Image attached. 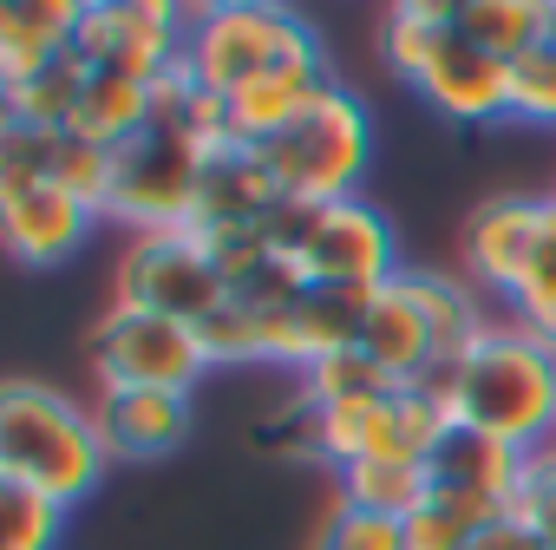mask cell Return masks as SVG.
Returning a JSON list of instances; mask_svg holds the SVG:
<instances>
[{
  "label": "cell",
  "mask_w": 556,
  "mask_h": 550,
  "mask_svg": "<svg viewBox=\"0 0 556 550\" xmlns=\"http://www.w3.org/2000/svg\"><path fill=\"white\" fill-rule=\"evenodd\" d=\"M510 125L556 132V47L549 40L510 60Z\"/></svg>",
  "instance_id": "28"
},
{
  "label": "cell",
  "mask_w": 556,
  "mask_h": 550,
  "mask_svg": "<svg viewBox=\"0 0 556 550\" xmlns=\"http://www.w3.org/2000/svg\"><path fill=\"white\" fill-rule=\"evenodd\" d=\"M79 14L86 0H14V8H0V92L27 86L60 53H73Z\"/></svg>",
  "instance_id": "16"
},
{
  "label": "cell",
  "mask_w": 556,
  "mask_h": 550,
  "mask_svg": "<svg viewBox=\"0 0 556 550\" xmlns=\"http://www.w3.org/2000/svg\"><path fill=\"white\" fill-rule=\"evenodd\" d=\"M426 472H432L439 491H465V498H484V504H504L510 511V491L523 478V452H510L504 439L452 420V433L439 439V452L426 459Z\"/></svg>",
  "instance_id": "17"
},
{
  "label": "cell",
  "mask_w": 556,
  "mask_h": 550,
  "mask_svg": "<svg viewBox=\"0 0 556 550\" xmlns=\"http://www.w3.org/2000/svg\"><path fill=\"white\" fill-rule=\"evenodd\" d=\"M249 446L262 459H275V465H328V452H321V407L295 387L282 407H268L249 426Z\"/></svg>",
  "instance_id": "23"
},
{
  "label": "cell",
  "mask_w": 556,
  "mask_h": 550,
  "mask_svg": "<svg viewBox=\"0 0 556 550\" xmlns=\"http://www.w3.org/2000/svg\"><path fill=\"white\" fill-rule=\"evenodd\" d=\"M112 452L99 439L92 407L66 400L47 380H8L0 387V478L34 485L53 504H86L105 478Z\"/></svg>",
  "instance_id": "2"
},
{
  "label": "cell",
  "mask_w": 556,
  "mask_h": 550,
  "mask_svg": "<svg viewBox=\"0 0 556 550\" xmlns=\"http://www.w3.org/2000/svg\"><path fill=\"white\" fill-rule=\"evenodd\" d=\"M334 498L354 504V511H374V517H413L426 498H432V472L419 459H361V465H341L334 472Z\"/></svg>",
  "instance_id": "18"
},
{
  "label": "cell",
  "mask_w": 556,
  "mask_h": 550,
  "mask_svg": "<svg viewBox=\"0 0 556 550\" xmlns=\"http://www.w3.org/2000/svg\"><path fill=\"white\" fill-rule=\"evenodd\" d=\"M255 151L289 203H341V197H361V184H367L374 112L354 86H334L315 112H302L289 132H275Z\"/></svg>",
  "instance_id": "5"
},
{
  "label": "cell",
  "mask_w": 556,
  "mask_h": 550,
  "mask_svg": "<svg viewBox=\"0 0 556 550\" xmlns=\"http://www.w3.org/2000/svg\"><path fill=\"white\" fill-rule=\"evenodd\" d=\"M302 550H406V524L400 517H374V511H354L341 498H328L321 524L308 530Z\"/></svg>",
  "instance_id": "26"
},
{
  "label": "cell",
  "mask_w": 556,
  "mask_h": 550,
  "mask_svg": "<svg viewBox=\"0 0 556 550\" xmlns=\"http://www.w3.org/2000/svg\"><path fill=\"white\" fill-rule=\"evenodd\" d=\"M471 550H556V543H549V537H536L523 517H510V511H504V517H491V524L471 537Z\"/></svg>",
  "instance_id": "30"
},
{
  "label": "cell",
  "mask_w": 556,
  "mask_h": 550,
  "mask_svg": "<svg viewBox=\"0 0 556 550\" xmlns=\"http://www.w3.org/2000/svg\"><path fill=\"white\" fill-rule=\"evenodd\" d=\"M302 393L315 407H341V400H374V393H393V380L361 354V348H341V354H321L308 374H302Z\"/></svg>",
  "instance_id": "27"
},
{
  "label": "cell",
  "mask_w": 556,
  "mask_h": 550,
  "mask_svg": "<svg viewBox=\"0 0 556 550\" xmlns=\"http://www.w3.org/2000/svg\"><path fill=\"white\" fill-rule=\"evenodd\" d=\"M268 242L282 249L315 289H387L400 262V229L380 203H282L268 216Z\"/></svg>",
  "instance_id": "4"
},
{
  "label": "cell",
  "mask_w": 556,
  "mask_h": 550,
  "mask_svg": "<svg viewBox=\"0 0 556 550\" xmlns=\"http://www.w3.org/2000/svg\"><path fill=\"white\" fill-rule=\"evenodd\" d=\"M99 73L157 86L164 73L184 66L190 47V8H170V0H86L79 14V40H73Z\"/></svg>",
  "instance_id": "10"
},
{
  "label": "cell",
  "mask_w": 556,
  "mask_h": 550,
  "mask_svg": "<svg viewBox=\"0 0 556 550\" xmlns=\"http://www.w3.org/2000/svg\"><path fill=\"white\" fill-rule=\"evenodd\" d=\"M86 361H92L99 393H125V387L197 393V380L216 367L190 322L144 315V309H105L92 322V335H86Z\"/></svg>",
  "instance_id": "7"
},
{
  "label": "cell",
  "mask_w": 556,
  "mask_h": 550,
  "mask_svg": "<svg viewBox=\"0 0 556 550\" xmlns=\"http://www.w3.org/2000/svg\"><path fill=\"white\" fill-rule=\"evenodd\" d=\"M361 354L393 380V387H413L432 354H439V328H432V302H426V275L419 268H400L393 283L374 296V315L361 328Z\"/></svg>",
  "instance_id": "12"
},
{
  "label": "cell",
  "mask_w": 556,
  "mask_h": 550,
  "mask_svg": "<svg viewBox=\"0 0 556 550\" xmlns=\"http://www.w3.org/2000/svg\"><path fill=\"white\" fill-rule=\"evenodd\" d=\"M452 8H458V34L497 53L504 66L549 40V0H452Z\"/></svg>",
  "instance_id": "20"
},
{
  "label": "cell",
  "mask_w": 556,
  "mask_h": 550,
  "mask_svg": "<svg viewBox=\"0 0 556 550\" xmlns=\"http://www.w3.org/2000/svg\"><path fill=\"white\" fill-rule=\"evenodd\" d=\"M229 302V283L197 229H151L131 236L112 268V309H144L170 322H210Z\"/></svg>",
  "instance_id": "8"
},
{
  "label": "cell",
  "mask_w": 556,
  "mask_h": 550,
  "mask_svg": "<svg viewBox=\"0 0 556 550\" xmlns=\"http://www.w3.org/2000/svg\"><path fill=\"white\" fill-rule=\"evenodd\" d=\"M99 223L105 216L92 203H79L73 190H60V184H0V242L27 268L73 262L92 242Z\"/></svg>",
  "instance_id": "11"
},
{
  "label": "cell",
  "mask_w": 556,
  "mask_h": 550,
  "mask_svg": "<svg viewBox=\"0 0 556 550\" xmlns=\"http://www.w3.org/2000/svg\"><path fill=\"white\" fill-rule=\"evenodd\" d=\"M536 216H543V197H491L471 210L465 223V275L471 289L504 302L517 289V275L530 262V242H536Z\"/></svg>",
  "instance_id": "14"
},
{
  "label": "cell",
  "mask_w": 556,
  "mask_h": 550,
  "mask_svg": "<svg viewBox=\"0 0 556 550\" xmlns=\"http://www.w3.org/2000/svg\"><path fill=\"white\" fill-rule=\"evenodd\" d=\"M92 420L112 465H157L190 439V393H144V387L99 393Z\"/></svg>",
  "instance_id": "15"
},
{
  "label": "cell",
  "mask_w": 556,
  "mask_h": 550,
  "mask_svg": "<svg viewBox=\"0 0 556 550\" xmlns=\"http://www.w3.org/2000/svg\"><path fill=\"white\" fill-rule=\"evenodd\" d=\"M144 125H151V86H138V79H118V73H99V66H92V79H86V99H79V112H73V132L112 151V145L138 138Z\"/></svg>",
  "instance_id": "21"
},
{
  "label": "cell",
  "mask_w": 556,
  "mask_h": 550,
  "mask_svg": "<svg viewBox=\"0 0 556 550\" xmlns=\"http://www.w3.org/2000/svg\"><path fill=\"white\" fill-rule=\"evenodd\" d=\"M387 73L452 125H510V66L458 34L452 0H400L380 21Z\"/></svg>",
  "instance_id": "1"
},
{
  "label": "cell",
  "mask_w": 556,
  "mask_h": 550,
  "mask_svg": "<svg viewBox=\"0 0 556 550\" xmlns=\"http://www.w3.org/2000/svg\"><path fill=\"white\" fill-rule=\"evenodd\" d=\"M60 530H66V504H53L34 485L0 478V537H8V550H60Z\"/></svg>",
  "instance_id": "25"
},
{
  "label": "cell",
  "mask_w": 556,
  "mask_h": 550,
  "mask_svg": "<svg viewBox=\"0 0 556 550\" xmlns=\"http://www.w3.org/2000/svg\"><path fill=\"white\" fill-rule=\"evenodd\" d=\"M510 517H523L536 537L556 543V446H543V452L523 459V478L510 491Z\"/></svg>",
  "instance_id": "29"
},
{
  "label": "cell",
  "mask_w": 556,
  "mask_h": 550,
  "mask_svg": "<svg viewBox=\"0 0 556 550\" xmlns=\"http://www.w3.org/2000/svg\"><path fill=\"white\" fill-rule=\"evenodd\" d=\"M504 309H510L517 328H530L536 341L556 348V197H543L530 262H523V275H517V289L504 296Z\"/></svg>",
  "instance_id": "22"
},
{
  "label": "cell",
  "mask_w": 556,
  "mask_h": 550,
  "mask_svg": "<svg viewBox=\"0 0 556 550\" xmlns=\"http://www.w3.org/2000/svg\"><path fill=\"white\" fill-rule=\"evenodd\" d=\"M549 47H556V0H549Z\"/></svg>",
  "instance_id": "31"
},
{
  "label": "cell",
  "mask_w": 556,
  "mask_h": 550,
  "mask_svg": "<svg viewBox=\"0 0 556 550\" xmlns=\"http://www.w3.org/2000/svg\"><path fill=\"white\" fill-rule=\"evenodd\" d=\"M452 420L504 439L523 459L556 446V348L517 322H491L452 387Z\"/></svg>",
  "instance_id": "3"
},
{
  "label": "cell",
  "mask_w": 556,
  "mask_h": 550,
  "mask_svg": "<svg viewBox=\"0 0 556 550\" xmlns=\"http://www.w3.org/2000/svg\"><path fill=\"white\" fill-rule=\"evenodd\" d=\"M315 27L295 8H255V0H216V8H190V47L184 66L197 86L216 99L249 92L262 73H275L295 47H308Z\"/></svg>",
  "instance_id": "6"
},
{
  "label": "cell",
  "mask_w": 556,
  "mask_h": 550,
  "mask_svg": "<svg viewBox=\"0 0 556 550\" xmlns=\"http://www.w3.org/2000/svg\"><path fill=\"white\" fill-rule=\"evenodd\" d=\"M86 79H92V60L73 47L60 53L47 73H34L27 86H8L0 92V118H14V125H34V132H66L79 99H86Z\"/></svg>",
  "instance_id": "19"
},
{
  "label": "cell",
  "mask_w": 556,
  "mask_h": 550,
  "mask_svg": "<svg viewBox=\"0 0 556 550\" xmlns=\"http://www.w3.org/2000/svg\"><path fill=\"white\" fill-rule=\"evenodd\" d=\"M504 517V504H484V498H465V491H439L406 517V550H471V537Z\"/></svg>",
  "instance_id": "24"
},
{
  "label": "cell",
  "mask_w": 556,
  "mask_h": 550,
  "mask_svg": "<svg viewBox=\"0 0 556 550\" xmlns=\"http://www.w3.org/2000/svg\"><path fill=\"white\" fill-rule=\"evenodd\" d=\"M203 164H210V151L190 145V138H177V132H164V125H144L138 138L112 145L105 223H125L131 236H151V229H190Z\"/></svg>",
  "instance_id": "9"
},
{
  "label": "cell",
  "mask_w": 556,
  "mask_h": 550,
  "mask_svg": "<svg viewBox=\"0 0 556 550\" xmlns=\"http://www.w3.org/2000/svg\"><path fill=\"white\" fill-rule=\"evenodd\" d=\"M282 184L268 177L262 151L255 145H229L203 164V184H197V210H190V229L203 242L216 236H242V229H268V216L282 210Z\"/></svg>",
  "instance_id": "13"
}]
</instances>
